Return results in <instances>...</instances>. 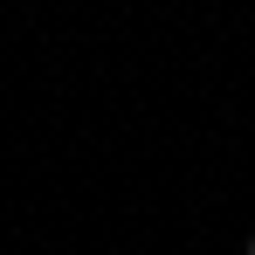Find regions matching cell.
I'll return each mask as SVG.
<instances>
[{"label":"cell","mask_w":255,"mask_h":255,"mask_svg":"<svg viewBox=\"0 0 255 255\" xmlns=\"http://www.w3.org/2000/svg\"><path fill=\"white\" fill-rule=\"evenodd\" d=\"M249 255H255V235H249Z\"/></svg>","instance_id":"6da1fadb"}]
</instances>
